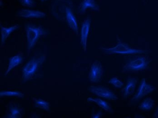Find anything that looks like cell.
Segmentation results:
<instances>
[{"mask_svg":"<svg viewBox=\"0 0 158 118\" xmlns=\"http://www.w3.org/2000/svg\"><path fill=\"white\" fill-rule=\"evenodd\" d=\"M46 60L45 55L34 56L32 58L23 68L22 70V81L23 83L31 79L38 71L40 66Z\"/></svg>","mask_w":158,"mask_h":118,"instance_id":"cell-1","label":"cell"},{"mask_svg":"<svg viewBox=\"0 0 158 118\" xmlns=\"http://www.w3.org/2000/svg\"><path fill=\"white\" fill-rule=\"evenodd\" d=\"M102 50L108 55H127L143 54L150 52L149 51L137 49L132 48L127 43H124L118 39L117 45L111 48H102Z\"/></svg>","mask_w":158,"mask_h":118,"instance_id":"cell-2","label":"cell"},{"mask_svg":"<svg viewBox=\"0 0 158 118\" xmlns=\"http://www.w3.org/2000/svg\"><path fill=\"white\" fill-rule=\"evenodd\" d=\"M149 63V60L144 56L139 55H132L127 58L122 70L124 72L143 71L148 67Z\"/></svg>","mask_w":158,"mask_h":118,"instance_id":"cell-3","label":"cell"},{"mask_svg":"<svg viewBox=\"0 0 158 118\" xmlns=\"http://www.w3.org/2000/svg\"><path fill=\"white\" fill-rule=\"evenodd\" d=\"M26 31L28 51L32 49L40 38L48 33L42 27L31 24L26 25Z\"/></svg>","mask_w":158,"mask_h":118,"instance_id":"cell-4","label":"cell"},{"mask_svg":"<svg viewBox=\"0 0 158 118\" xmlns=\"http://www.w3.org/2000/svg\"><path fill=\"white\" fill-rule=\"evenodd\" d=\"M89 92L108 100H115L118 97L112 91L102 86H91L88 89Z\"/></svg>","mask_w":158,"mask_h":118,"instance_id":"cell-5","label":"cell"},{"mask_svg":"<svg viewBox=\"0 0 158 118\" xmlns=\"http://www.w3.org/2000/svg\"><path fill=\"white\" fill-rule=\"evenodd\" d=\"M155 90H156V87L147 83L145 79H143L140 82L136 92L132 99L131 101L133 102L139 101L145 96H147L150 93L153 92Z\"/></svg>","mask_w":158,"mask_h":118,"instance_id":"cell-6","label":"cell"},{"mask_svg":"<svg viewBox=\"0 0 158 118\" xmlns=\"http://www.w3.org/2000/svg\"><path fill=\"white\" fill-rule=\"evenodd\" d=\"M103 74V67L100 61L96 60L91 65L88 78L91 82L97 83L102 79Z\"/></svg>","mask_w":158,"mask_h":118,"instance_id":"cell-7","label":"cell"},{"mask_svg":"<svg viewBox=\"0 0 158 118\" xmlns=\"http://www.w3.org/2000/svg\"><path fill=\"white\" fill-rule=\"evenodd\" d=\"M91 19L87 17L82 24L81 30V44L83 50H86L88 36L90 30Z\"/></svg>","mask_w":158,"mask_h":118,"instance_id":"cell-8","label":"cell"},{"mask_svg":"<svg viewBox=\"0 0 158 118\" xmlns=\"http://www.w3.org/2000/svg\"><path fill=\"white\" fill-rule=\"evenodd\" d=\"M17 16L26 18H41L46 17V15L39 10L23 9L17 12Z\"/></svg>","mask_w":158,"mask_h":118,"instance_id":"cell-9","label":"cell"},{"mask_svg":"<svg viewBox=\"0 0 158 118\" xmlns=\"http://www.w3.org/2000/svg\"><path fill=\"white\" fill-rule=\"evenodd\" d=\"M65 18L67 24L70 28L77 34L78 33V26L76 17L74 16L71 9L66 7L65 9Z\"/></svg>","mask_w":158,"mask_h":118,"instance_id":"cell-10","label":"cell"},{"mask_svg":"<svg viewBox=\"0 0 158 118\" xmlns=\"http://www.w3.org/2000/svg\"><path fill=\"white\" fill-rule=\"evenodd\" d=\"M137 83V79L129 78L127 79V84L123 90V97L127 98L133 94Z\"/></svg>","mask_w":158,"mask_h":118,"instance_id":"cell-11","label":"cell"},{"mask_svg":"<svg viewBox=\"0 0 158 118\" xmlns=\"http://www.w3.org/2000/svg\"><path fill=\"white\" fill-rule=\"evenodd\" d=\"M88 9L99 10V6L95 0H83L79 6V12L84 13Z\"/></svg>","mask_w":158,"mask_h":118,"instance_id":"cell-12","label":"cell"},{"mask_svg":"<svg viewBox=\"0 0 158 118\" xmlns=\"http://www.w3.org/2000/svg\"><path fill=\"white\" fill-rule=\"evenodd\" d=\"M23 60V57L20 55H15L10 58L9 60L8 67L4 75H6L14 68L20 65Z\"/></svg>","mask_w":158,"mask_h":118,"instance_id":"cell-13","label":"cell"},{"mask_svg":"<svg viewBox=\"0 0 158 118\" xmlns=\"http://www.w3.org/2000/svg\"><path fill=\"white\" fill-rule=\"evenodd\" d=\"M18 28V26L17 25L12 26L10 27H4L1 26V44H3L9 35Z\"/></svg>","mask_w":158,"mask_h":118,"instance_id":"cell-14","label":"cell"},{"mask_svg":"<svg viewBox=\"0 0 158 118\" xmlns=\"http://www.w3.org/2000/svg\"><path fill=\"white\" fill-rule=\"evenodd\" d=\"M88 102L94 103L100 106L101 108H102L104 110L106 111L110 112L111 111L110 106L109 104L105 100L99 98H93L89 97L87 100Z\"/></svg>","mask_w":158,"mask_h":118,"instance_id":"cell-15","label":"cell"},{"mask_svg":"<svg viewBox=\"0 0 158 118\" xmlns=\"http://www.w3.org/2000/svg\"><path fill=\"white\" fill-rule=\"evenodd\" d=\"M154 106V100L150 98H147L139 104V109L143 111H149L153 109Z\"/></svg>","mask_w":158,"mask_h":118,"instance_id":"cell-16","label":"cell"},{"mask_svg":"<svg viewBox=\"0 0 158 118\" xmlns=\"http://www.w3.org/2000/svg\"><path fill=\"white\" fill-rule=\"evenodd\" d=\"M8 118H19L21 117V112L20 109L15 106H10L9 113L6 117Z\"/></svg>","mask_w":158,"mask_h":118,"instance_id":"cell-17","label":"cell"},{"mask_svg":"<svg viewBox=\"0 0 158 118\" xmlns=\"http://www.w3.org/2000/svg\"><path fill=\"white\" fill-rule=\"evenodd\" d=\"M34 107L46 111H49L50 110V104L49 103L41 99L35 100L34 102Z\"/></svg>","mask_w":158,"mask_h":118,"instance_id":"cell-18","label":"cell"},{"mask_svg":"<svg viewBox=\"0 0 158 118\" xmlns=\"http://www.w3.org/2000/svg\"><path fill=\"white\" fill-rule=\"evenodd\" d=\"M0 96L2 97H23L24 95L20 92L16 91H1Z\"/></svg>","mask_w":158,"mask_h":118,"instance_id":"cell-19","label":"cell"},{"mask_svg":"<svg viewBox=\"0 0 158 118\" xmlns=\"http://www.w3.org/2000/svg\"><path fill=\"white\" fill-rule=\"evenodd\" d=\"M109 83L113 85L115 88L121 89L124 86V84L120 79L116 77H113L110 79Z\"/></svg>","mask_w":158,"mask_h":118,"instance_id":"cell-20","label":"cell"},{"mask_svg":"<svg viewBox=\"0 0 158 118\" xmlns=\"http://www.w3.org/2000/svg\"><path fill=\"white\" fill-rule=\"evenodd\" d=\"M22 6L27 7H31L35 4L34 0H18Z\"/></svg>","mask_w":158,"mask_h":118,"instance_id":"cell-21","label":"cell"},{"mask_svg":"<svg viewBox=\"0 0 158 118\" xmlns=\"http://www.w3.org/2000/svg\"><path fill=\"white\" fill-rule=\"evenodd\" d=\"M153 117L158 118V106L156 109V111H155L154 116H153Z\"/></svg>","mask_w":158,"mask_h":118,"instance_id":"cell-22","label":"cell"},{"mask_svg":"<svg viewBox=\"0 0 158 118\" xmlns=\"http://www.w3.org/2000/svg\"><path fill=\"white\" fill-rule=\"evenodd\" d=\"M91 117L96 118H100L101 117V115H99V114H95V115H93Z\"/></svg>","mask_w":158,"mask_h":118,"instance_id":"cell-23","label":"cell"},{"mask_svg":"<svg viewBox=\"0 0 158 118\" xmlns=\"http://www.w3.org/2000/svg\"><path fill=\"white\" fill-rule=\"evenodd\" d=\"M44 1H45V0H40V1H41V2H44Z\"/></svg>","mask_w":158,"mask_h":118,"instance_id":"cell-24","label":"cell"}]
</instances>
